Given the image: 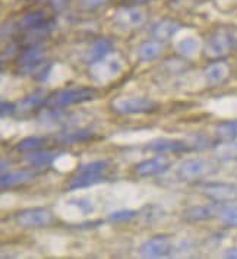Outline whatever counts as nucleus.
Instances as JSON below:
<instances>
[{
    "mask_svg": "<svg viewBox=\"0 0 237 259\" xmlns=\"http://www.w3.org/2000/svg\"><path fill=\"white\" fill-rule=\"evenodd\" d=\"M97 97V90L81 87V88H68L56 91L55 94L45 100V106L49 109H66L73 104H81L85 101H91Z\"/></svg>",
    "mask_w": 237,
    "mask_h": 259,
    "instance_id": "1",
    "label": "nucleus"
},
{
    "mask_svg": "<svg viewBox=\"0 0 237 259\" xmlns=\"http://www.w3.org/2000/svg\"><path fill=\"white\" fill-rule=\"evenodd\" d=\"M145 21H147V14L135 6L120 8L116 11V14L113 16V22L117 27H120L122 29H127V31L142 27Z\"/></svg>",
    "mask_w": 237,
    "mask_h": 259,
    "instance_id": "7",
    "label": "nucleus"
},
{
    "mask_svg": "<svg viewBox=\"0 0 237 259\" xmlns=\"http://www.w3.org/2000/svg\"><path fill=\"white\" fill-rule=\"evenodd\" d=\"M113 111L117 114H144V113H153L158 109V104L142 97H122L112 101Z\"/></svg>",
    "mask_w": 237,
    "mask_h": 259,
    "instance_id": "5",
    "label": "nucleus"
},
{
    "mask_svg": "<svg viewBox=\"0 0 237 259\" xmlns=\"http://www.w3.org/2000/svg\"><path fill=\"white\" fill-rule=\"evenodd\" d=\"M45 97L41 91H37L31 96L22 98L19 103L15 104V116L18 117H27L31 113H34L35 110H38L45 104Z\"/></svg>",
    "mask_w": 237,
    "mask_h": 259,
    "instance_id": "15",
    "label": "nucleus"
},
{
    "mask_svg": "<svg viewBox=\"0 0 237 259\" xmlns=\"http://www.w3.org/2000/svg\"><path fill=\"white\" fill-rule=\"evenodd\" d=\"M170 167H171V161L163 154H160L150 160L140 161L139 164L135 165L133 170L140 178H154V176H160V175L166 173Z\"/></svg>",
    "mask_w": 237,
    "mask_h": 259,
    "instance_id": "10",
    "label": "nucleus"
},
{
    "mask_svg": "<svg viewBox=\"0 0 237 259\" xmlns=\"http://www.w3.org/2000/svg\"><path fill=\"white\" fill-rule=\"evenodd\" d=\"M0 113H2V117H11V116H15V104H12V103H6V101H2V104H0Z\"/></svg>",
    "mask_w": 237,
    "mask_h": 259,
    "instance_id": "33",
    "label": "nucleus"
},
{
    "mask_svg": "<svg viewBox=\"0 0 237 259\" xmlns=\"http://www.w3.org/2000/svg\"><path fill=\"white\" fill-rule=\"evenodd\" d=\"M173 242L170 236H157L153 239H148L144 245L140 246L139 255L142 258H164L171 253Z\"/></svg>",
    "mask_w": 237,
    "mask_h": 259,
    "instance_id": "8",
    "label": "nucleus"
},
{
    "mask_svg": "<svg viewBox=\"0 0 237 259\" xmlns=\"http://www.w3.org/2000/svg\"><path fill=\"white\" fill-rule=\"evenodd\" d=\"M207 81L212 85H220L228 79L230 76V65L224 59H217L211 62L204 70Z\"/></svg>",
    "mask_w": 237,
    "mask_h": 259,
    "instance_id": "14",
    "label": "nucleus"
},
{
    "mask_svg": "<svg viewBox=\"0 0 237 259\" xmlns=\"http://www.w3.org/2000/svg\"><path fill=\"white\" fill-rule=\"evenodd\" d=\"M215 170V164L205 158H191L180 163L176 170L177 178L186 182H194L198 179L211 175Z\"/></svg>",
    "mask_w": 237,
    "mask_h": 259,
    "instance_id": "6",
    "label": "nucleus"
},
{
    "mask_svg": "<svg viewBox=\"0 0 237 259\" xmlns=\"http://www.w3.org/2000/svg\"><path fill=\"white\" fill-rule=\"evenodd\" d=\"M220 219L224 226L230 229H237V206H227L220 211Z\"/></svg>",
    "mask_w": 237,
    "mask_h": 259,
    "instance_id": "29",
    "label": "nucleus"
},
{
    "mask_svg": "<svg viewBox=\"0 0 237 259\" xmlns=\"http://www.w3.org/2000/svg\"><path fill=\"white\" fill-rule=\"evenodd\" d=\"M123 62L119 56L107 55L96 63L89 65V76L96 82L107 83L114 81L123 72Z\"/></svg>",
    "mask_w": 237,
    "mask_h": 259,
    "instance_id": "3",
    "label": "nucleus"
},
{
    "mask_svg": "<svg viewBox=\"0 0 237 259\" xmlns=\"http://www.w3.org/2000/svg\"><path fill=\"white\" fill-rule=\"evenodd\" d=\"M15 223L22 229H44L53 224L55 217L47 208H28L18 211L14 215Z\"/></svg>",
    "mask_w": 237,
    "mask_h": 259,
    "instance_id": "4",
    "label": "nucleus"
},
{
    "mask_svg": "<svg viewBox=\"0 0 237 259\" xmlns=\"http://www.w3.org/2000/svg\"><path fill=\"white\" fill-rule=\"evenodd\" d=\"M164 50L163 41L150 40L144 41L138 49V56L142 62H153L157 57H160Z\"/></svg>",
    "mask_w": 237,
    "mask_h": 259,
    "instance_id": "21",
    "label": "nucleus"
},
{
    "mask_svg": "<svg viewBox=\"0 0 237 259\" xmlns=\"http://www.w3.org/2000/svg\"><path fill=\"white\" fill-rule=\"evenodd\" d=\"M215 157L220 161H228L237 158V144L234 141H223L215 147Z\"/></svg>",
    "mask_w": 237,
    "mask_h": 259,
    "instance_id": "24",
    "label": "nucleus"
},
{
    "mask_svg": "<svg viewBox=\"0 0 237 259\" xmlns=\"http://www.w3.org/2000/svg\"><path fill=\"white\" fill-rule=\"evenodd\" d=\"M70 204H73L76 208H79L82 214L94 212V205H92V202L89 199H78V201H72Z\"/></svg>",
    "mask_w": 237,
    "mask_h": 259,
    "instance_id": "32",
    "label": "nucleus"
},
{
    "mask_svg": "<svg viewBox=\"0 0 237 259\" xmlns=\"http://www.w3.org/2000/svg\"><path fill=\"white\" fill-rule=\"evenodd\" d=\"M199 47H201V44H199V41L195 37H186V38L179 41L177 46H176L177 53L183 56V57H192V56H195L199 52Z\"/></svg>",
    "mask_w": 237,
    "mask_h": 259,
    "instance_id": "25",
    "label": "nucleus"
},
{
    "mask_svg": "<svg viewBox=\"0 0 237 259\" xmlns=\"http://www.w3.org/2000/svg\"><path fill=\"white\" fill-rule=\"evenodd\" d=\"M215 134L221 141H233L237 138V120L223 122L217 124Z\"/></svg>",
    "mask_w": 237,
    "mask_h": 259,
    "instance_id": "26",
    "label": "nucleus"
},
{
    "mask_svg": "<svg viewBox=\"0 0 237 259\" xmlns=\"http://www.w3.org/2000/svg\"><path fill=\"white\" fill-rule=\"evenodd\" d=\"M180 28V22H177L174 19H161L151 27V35L154 40L166 41L171 38Z\"/></svg>",
    "mask_w": 237,
    "mask_h": 259,
    "instance_id": "17",
    "label": "nucleus"
},
{
    "mask_svg": "<svg viewBox=\"0 0 237 259\" xmlns=\"http://www.w3.org/2000/svg\"><path fill=\"white\" fill-rule=\"evenodd\" d=\"M109 3V0H79V6L82 11H97L100 8H104Z\"/></svg>",
    "mask_w": 237,
    "mask_h": 259,
    "instance_id": "31",
    "label": "nucleus"
},
{
    "mask_svg": "<svg viewBox=\"0 0 237 259\" xmlns=\"http://www.w3.org/2000/svg\"><path fill=\"white\" fill-rule=\"evenodd\" d=\"M136 215H138V212L133 209H119V211L110 214L109 220L112 223H127V221H132Z\"/></svg>",
    "mask_w": 237,
    "mask_h": 259,
    "instance_id": "30",
    "label": "nucleus"
},
{
    "mask_svg": "<svg viewBox=\"0 0 237 259\" xmlns=\"http://www.w3.org/2000/svg\"><path fill=\"white\" fill-rule=\"evenodd\" d=\"M50 21H53V19H50L44 11H34V12H29L22 16V19L19 21V28L28 31V29L42 27V25L49 24Z\"/></svg>",
    "mask_w": 237,
    "mask_h": 259,
    "instance_id": "23",
    "label": "nucleus"
},
{
    "mask_svg": "<svg viewBox=\"0 0 237 259\" xmlns=\"http://www.w3.org/2000/svg\"><path fill=\"white\" fill-rule=\"evenodd\" d=\"M223 258L237 259V247H233V249H228L227 252H224Z\"/></svg>",
    "mask_w": 237,
    "mask_h": 259,
    "instance_id": "34",
    "label": "nucleus"
},
{
    "mask_svg": "<svg viewBox=\"0 0 237 259\" xmlns=\"http://www.w3.org/2000/svg\"><path fill=\"white\" fill-rule=\"evenodd\" d=\"M112 50L113 41L110 38H106V37H100V38H97V40L89 46V49L85 53L84 60L86 63L92 65V63H96L98 60H101L103 57L110 55Z\"/></svg>",
    "mask_w": 237,
    "mask_h": 259,
    "instance_id": "16",
    "label": "nucleus"
},
{
    "mask_svg": "<svg viewBox=\"0 0 237 259\" xmlns=\"http://www.w3.org/2000/svg\"><path fill=\"white\" fill-rule=\"evenodd\" d=\"M184 142H186V145H187L189 151L205 150V148H209V147L212 145L211 139H209L208 137H205V135H201V134L194 135L192 139H186Z\"/></svg>",
    "mask_w": 237,
    "mask_h": 259,
    "instance_id": "28",
    "label": "nucleus"
},
{
    "mask_svg": "<svg viewBox=\"0 0 237 259\" xmlns=\"http://www.w3.org/2000/svg\"><path fill=\"white\" fill-rule=\"evenodd\" d=\"M57 157H59V154L56 152H50V151L41 148V150L28 152V155L25 157V161L35 168H42V167H47L52 163H55Z\"/></svg>",
    "mask_w": 237,
    "mask_h": 259,
    "instance_id": "22",
    "label": "nucleus"
},
{
    "mask_svg": "<svg viewBox=\"0 0 237 259\" xmlns=\"http://www.w3.org/2000/svg\"><path fill=\"white\" fill-rule=\"evenodd\" d=\"M45 145V139L41 137H29L22 139L16 147L15 150L19 151V152H32V151L41 150L42 147Z\"/></svg>",
    "mask_w": 237,
    "mask_h": 259,
    "instance_id": "27",
    "label": "nucleus"
},
{
    "mask_svg": "<svg viewBox=\"0 0 237 259\" xmlns=\"http://www.w3.org/2000/svg\"><path fill=\"white\" fill-rule=\"evenodd\" d=\"M35 178V171L27 168V170H21V171H16V173H6V175H2V180H0V185H2V189H6V188H15V186H21L24 183L29 182L31 179Z\"/></svg>",
    "mask_w": 237,
    "mask_h": 259,
    "instance_id": "20",
    "label": "nucleus"
},
{
    "mask_svg": "<svg viewBox=\"0 0 237 259\" xmlns=\"http://www.w3.org/2000/svg\"><path fill=\"white\" fill-rule=\"evenodd\" d=\"M204 195L217 204L237 201V185L231 183H208L204 186Z\"/></svg>",
    "mask_w": 237,
    "mask_h": 259,
    "instance_id": "9",
    "label": "nucleus"
},
{
    "mask_svg": "<svg viewBox=\"0 0 237 259\" xmlns=\"http://www.w3.org/2000/svg\"><path fill=\"white\" fill-rule=\"evenodd\" d=\"M218 214L217 205H196L191 206L183 212V220L189 223H196V221H205V220L212 219Z\"/></svg>",
    "mask_w": 237,
    "mask_h": 259,
    "instance_id": "18",
    "label": "nucleus"
},
{
    "mask_svg": "<svg viewBox=\"0 0 237 259\" xmlns=\"http://www.w3.org/2000/svg\"><path fill=\"white\" fill-rule=\"evenodd\" d=\"M236 44V34L233 31L227 29V28H220L208 37V40L204 46V53L212 60L224 59L225 56H228L233 52Z\"/></svg>",
    "mask_w": 237,
    "mask_h": 259,
    "instance_id": "2",
    "label": "nucleus"
},
{
    "mask_svg": "<svg viewBox=\"0 0 237 259\" xmlns=\"http://www.w3.org/2000/svg\"><path fill=\"white\" fill-rule=\"evenodd\" d=\"M104 176H106L104 171H89V170L78 168L76 173L68 180L66 191H78V189L91 188L97 183H101L104 180Z\"/></svg>",
    "mask_w": 237,
    "mask_h": 259,
    "instance_id": "11",
    "label": "nucleus"
},
{
    "mask_svg": "<svg viewBox=\"0 0 237 259\" xmlns=\"http://www.w3.org/2000/svg\"><path fill=\"white\" fill-rule=\"evenodd\" d=\"M96 138V134L89 129H73L68 131L65 134H62L57 138V144L62 145H76V144H82L86 141H92Z\"/></svg>",
    "mask_w": 237,
    "mask_h": 259,
    "instance_id": "19",
    "label": "nucleus"
},
{
    "mask_svg": "<svg viewBox=\"0 0 237 259\" xmlns=\"http://www.w3.org/2000/svg\"><path fill=\"white\" fill-rule=\"evenodd\" d=\"M147 148L157 154H179V152H187L189 148L184 141L177 139H167V138H157L147 144Z\"/></svg>",
    "mask_w": 237,
    "mask_h": 259,
    "instance_id": "12",
    "label": "nucleus"
},
{
    "mask_svg": "<svg viewBox=\"0 0 237 259\" xmlns=\"http://www.w3.org/2000/svg\"><path fill=\"white\" fill-rule=\"evenodd\" d=\"M45 53H47V50H45L42 42L27 44V47L18 56V65H19V68H27V66L37 65V63L47 59Z\"/></svg>",
    "mask_w": 237,
    "mask_h": 259,
    "instance_id": "13",
    "label": "nucleus"
}]
</instances>
